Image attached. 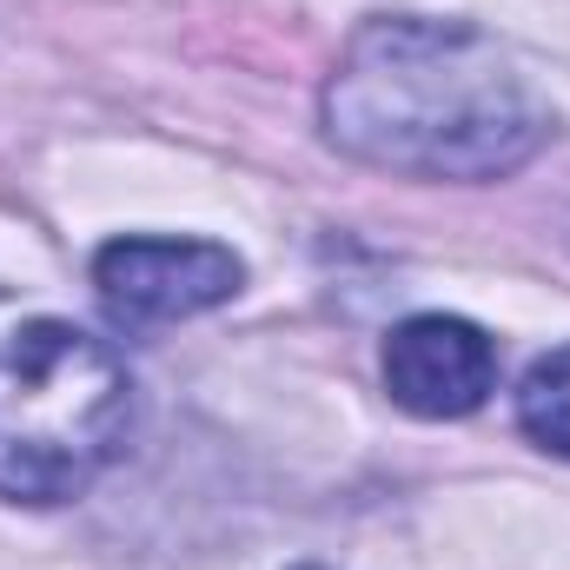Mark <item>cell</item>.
Returning <instances> with one entry per match:
<instances>
[{"mask_svg":"<svg viewBox=\"0 0 570 570\" xmlns=\"http://www.w3.org/2000/svg\"><path fill=\"white\" fill-rule=\"evenodd\" d=\"M385 392L412 419H471L498 392V345L484 325L451 318V312H419L385 332Z\"/></svg>","mask_w":570,"mask_h":570,"instance_id":"277c9868","label":"cell"},{"mask_svg":"<svg viewBox=\"0 0 570 570\" xmlns=\"http://www.w3.org/2000/svg\"><path fill=\"white\" fill-rule=\"evenodd\" d=\"M298 570H318V564H298Z\"/></svg>","mask_w":570,"mask_h":570,"instance_id":"8992f818","label":"cell"},{"mask_svg":"<svg viewBox=\"0 0 570 570\" xmlns=\"http://www.w3.org/2000/svg\"><path fill=\"white\" fill-rule=\"evenodd\" d=\"M94 285L114 318L173 325L226 305L246 285V266L233 246H213V239H114L94 259Z\"/></svg>","mask_w":570,"mask_h":570,"instance_id":"3957f363","label":"cell"},{"mask_svg":"<svg viewBox=\"0 0 570 570\" xmlns=\"http://www.w3.org/2000/svg\"><path fill=\"white\" fill-rule=\"evenodd\" d=\"M318 120L338 153L399 179H504L558 127L518 47L419 13H379L345 40Z\"/></svg>","mask_w":570,"mask_h":570,"instance_id":"6da1fadb","label":"cell"},{"mask_svg":"<svg viewBox=\"0 0 570 570\" xmlns=\"http://www.w3.org/2000/svg\"><path fill=\"white\" fill-rule=\"evenodd\" d=\"M518 425L551 458H570V345L544 352L518 385Z\"/></svg>","mask_w":570,"mask_h":570,"instance_id":"5b68a950","label":"cell"},{"mask_svg":"<svg viewBox=\"0 0 570 570\" xmlns=\"http://www.w3.org/2000/svg\"><path fill=\"white\" fill-rule=\"evenodd\" d=\"M134 419L127 365L67 318L0 332V498L67 504L120 451Z\"/></svg>","mask_w":570,"mask_h":570,"instance_id":"7a4b0ae2","label":"cell"}]
</instances>
